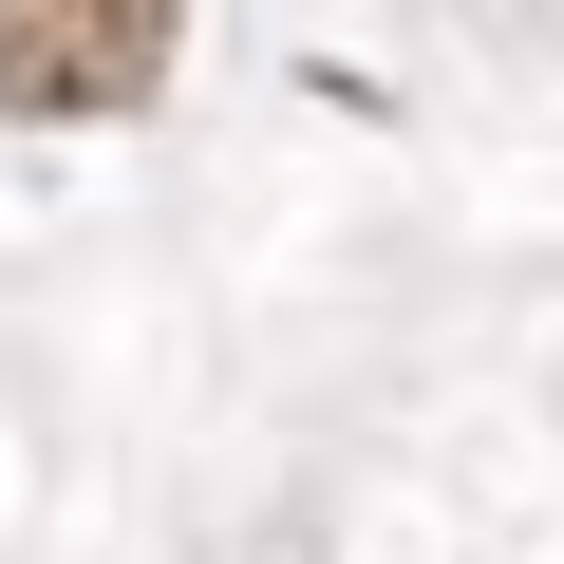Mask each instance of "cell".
<instances>
[{
	"label": "cell",
	"instance_id": "1",
	"mask_svg": "<svg viewBox=\"0 0 564 564\" xmlns=\"http://www.w3.org/2000/svg\"><path fill=\"white\" fill-rule=\"evenodd\" d=\"M170 76V20L151 0H113V20H76V0H0V113H151Z\"/></svg>",
	"mask_w": 564,
	"mask_h": 564
}]
</instances>
